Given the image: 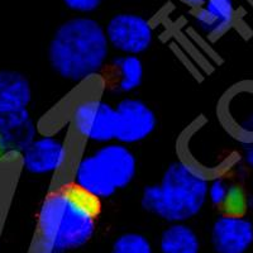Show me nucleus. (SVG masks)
Masks as SVG:
<instances>
[{
    "instance_id": "1",
    "label": "nucleus",
    "mask_w": 253,
    "mask_h": 253,
    "mask_svg": "<svg viewBox=\"0 0 253 253\" xmlns=\"http://www.w3.org/2000/svg\"><path fill=\"white\" fill-rule=\"evenodd\" d=\"M101 209V199L74 180L52 186L38 211V252L65 253L86 245Z\"/></svg>"
},
{
    "instance_id": "2",
    "label": "nucleus",
    "mask_w": 253,
    "mask_h": 253,
    "mask_svg": "<svg viewBox=\"0 0 253 253\" xmlns=\"http://www.w3.org/2000/svg\"><path fill=\"white\" fill-rule=\"evenodd\" d=\"M109 55L105 29L91 18H74L61 24L48 46L53 71L69 81H85L107 65Z\"/></svg>"
},
{
    "instance_id": "3",
    "label": "nucleus",
    "mask_w": 253,
    "mask_h": 253,
    "mask_svg": "<svg viewBox=\"0 0 253 253\" xmlns=\"http://www.w3.org/2000/svg\"><path fill=\"white\" fill-rule=\"evenodd\" d=\"M208 173L180 160L167 167L160 184L143 189L144 210L170 223H184L202 211L208 200Z\"/></svg>"
},
{
    "instance_id": "4",
    "label": "nucleus",
    "mask_w": 253,
    "mask_h": 253,
    "mask_svg": "<svg viewBox=\"0 0 253 253\" xmlns=\"http://www.w3.org/2000/svg\"><path fill=\"white\" fill-rule=\"evenodd\" d=\"M219 119L237 141L253 143V81H242L230 87L219 103Z\"/></svg>"
},
{
    "instance_id": "5",
    "label": "nucleus",
    "mask_w": 253,
    "mask_h": 253,
    "mask_svg": "<svg viewBox=\"0 0 253 253\" xmlns=\"http://www.w3.org/2000/svg\"><path fill=\"white\" fill-rule=\"evenodd\" d=\"M72 128L85 141L109 143L115 139V108L98 98H85L74 105Z\"/></svg>"
},
{
    "instance_id": "6",
    "label": "nucleus",
    "mask_w": 253,
    "mask_h": 253,
    "mask_svg": "<svg viewBox=\"0 0 253 253\" xmlns=\"http://www.w3.org/2000/svg\"><path fill=\"white\" fill-rule=\"evenodd\" d=\"M109 46L124 55H139L150 48L153 41V28L143 17L123 13L113 17L107 28Z\"/></svg>"
},
{
    "instance_id": "7",
    "label": "nucleus",
    "mask_w": 253,
    "mask_h": 253,
    "mask_svg": "<svg viewBox=\"0 0 253 253\" xmlns=\"http://www.w3.org/2000/svg\"><path fill=\"white\" fill-rule=\"evenodd\" d=\"M117 129L115 139L119 143L132 144L146 139L157 126V117L150 105L135 98H124L115 107Z\"/></svg>"
},
{
    "instance_id": "8",
    "label": "nucleus",
    "mask_w": 253,
    "mask_h": 253,
    "mask_svg": "<svg viewBox=\"0 0 253 253\" xmlns=\"http://www.w3.org/2000/svg\"><path fill=\"white\" fill-rule=\"evenodd\" d=\"M36 134L35 122L27 109L0 113V161L22 157Z\"/></svg>"
},
{
    "instance_id": "9",
    "label": "nucleus",
    "mask_w": 253,
    "mask_h": 253,
    "mask_svg": "<svg viewBox=\"0 0 253 253\" xmlns=\"http://www.w3.org/2000/svg\"><path fill=\"white\" fill-rule=\"evenodd\" d=\"M23 166L33 175H48L60 171L67 161L66 143L56 137L35 138L22 155Z\"/></svg>"
},
{
    "instance_id": "10",
    "label": "nucleus",
    "mask_w": 253,
    "mask_h": 253,
    "mask_svg": "<svg viewBox=\"0 0 253 253\" xmlns=\"http://www.w3.org/2000/svg\"><path fill=\"white\" fill-rule=\"evenodd\" d=\"M211 243L216 253H246L253 243L252 221L221 215L214 221Z\"/></svg>"
},
{
    "instance_id": "11",
    "label": "nucleus",
    "mask_w": 253,
    "mask_h": 253,
    "mask_svg": "<svg viewBox=\"0 0 253 253\" xmlns=\"http://www.w3.org/2000/svg\"><path fill=\"white\" fill-rule=\"evenodd\" d=\"M94 155L110 177L117 190L126 189L137 173V160L132 151L123 143H105Z\"/></svg>"
},
{
    "instance_id": "12",
    "label": "nucleus",
    "mask_w": 253,
    "mask_h": 253,
    "mask_svg": "<svg viewBox=\"0 0 253 253\" xmlns=\"http://www.w3.org/2000/svg\"><path fill=\"white\" fill-rule=\"evenodd\" d=\"M105 85L118 92H132L143 81V62L138 56L124 55L105 65Z\"/></svg>"
},
{
    "instance_id": "13",
    "label": "nucleus",
    "mask_w": 253,
    "mask_h": 253,
    "mask_svg": "<svg viewBox=\"0 0 253 253\" xmlns=\"http://www.w3.org/2000/svg\"><path fill=\"white\" fill-rule=\"evenodd\" d=\"M72 180L101 200L110 198L118 191L94 153L84 156L79 160Z\"/></svg>"
},
{
    "instance_id": "14",
    "label": "nucleus",
    "mask_w": 253,
    "mask_h": 253,
    "mask_svg": "<svg viewBox=\"0 0 253 253\" xmlns=\"http://www.w3.org/2000/svg\"><path fill=\"white\" fill-rule=\"evenodd\" d=\"M32 100L28 79L18 71H0V113L24 110Z\"/></svg>"
},
{
    "instance_id": "15",
    "label": "nucleus",
    "mask_w": 253,
    "mask_h": 253,
    "mask_svg": "<svg viewBox=\"0 0 253 253\" xmlns=\"http://www.w3.org/2000/svg\"><path fill=\"white\" fill-rule=\"evenodd\" d=\"M233 0H205L195 12L196 24L204 33L215 36L227 31L234 22Z\"/></svg>"
},
{
    "instance_id": "16",
    "label": "nucleus",
    "mask_w": 253,
    "mask_h": 253,
    "mask_svg": "<svg viewBox=\"0 0 253 253\" xmlns=\"http://www.w3.org/2000/svg\"><path fill=\"white\" fill-rule=\"evenodd\" d=\"M162 253H199L200 241L198 234L184 223H172L162 233L160 243Z\"/></svg>"
},
{
    "instance_id": "17",
    "label": "nucleus",
    "mask_w": 253,
    "mask_h": 253,
    "mask_svg": "<svg viewBox=\"0 0 253 253\" xmlns=\"http://www.w3.org/2000/svg\"><path fill=\"white\" fill-rule=\"evenodd\" d=\"M219 208L223 215L236 218L246 216L248 211V198L245 187L241 184L229 185L227 195Z\"/></svg>"
},
{
    "instance_id": "18",
    "label": "nucleus",
    "mask_w": 253,
    "mask_h": 253,
    "mask_svg": "<svg viewBox=\"0 0 253 253\" xmlns=\"http://www.w3.org/2000/svg\"><path fill=\"white\" fill-rule=\"evenodd\" d=\"M112 253H152V246L142 234L126 233L115 239Z\"/></svg>"
},
{
    "instance_id": "19",
    "label": "nucleus",
    "mask_w": 253,
    "mask_h": 253,
    "mask_svg": "<svg viewBox=\"0 0 253 253\" xmlns=\"http://www.w3.org/2000/svg\"><path fill=\"white\" fill-rule=\"evenodd\" d=\"M228 185L225 184L221 178L215 177L214 180L209 182V187H208V199L210 203L215 207H220L223 200H224L225 195H227Z\"/></svg>"
},
{
    "instance_id": "20",
    "label": "nucleus",
    "mask_w": 253,
    "mask_h": 253,
    "mask_svg": "<svg viewBox=\"0 0 253 253\" xmlns=\"http://www.w3.org/2000/svg\"><path fill=\"white\" fill-rule=\"evenodd\" d=\"M62 1L67 8L81 13L94 12L103 3V0H62Z\"/></svg>"
},
{
    "instance_id": "21",
    "label": "nucleus",
    "mask_w": 253,
    "mask_h": 253,
    "mask_svg": "<svg viewBox=\"0 0 253 253\" xmlns=\"http://www.w3.org/2000/svg\"><path fill=\"white\" fill-rule=\"evenodd\" d=\"M248 148L247 151H246V162H247L248 165H250L251 167H253V143L252 144H248Z\"/></svg>"
},
{
    "instance_id": "22",
    "label": "nucleus",
    "mask_w": 253,
    "mask_h": 253,
    "mask_svg": "<svg viewBox=\"0 0 253 253\" xmlns=\"http://www.w3.org/2000/svg\"><path fill=\"white\" fill-rule=\"evenodd\" d=\"M184 1L194 9H198L199 6H202L205 3V0H184Z\"/></svg>"
}]
</instances>
